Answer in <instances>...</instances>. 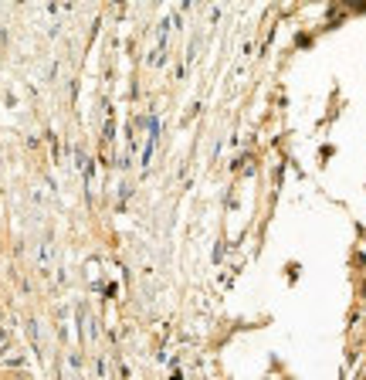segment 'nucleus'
Returning <instances> with one entry per match:
<instances>
[]
</instances>
